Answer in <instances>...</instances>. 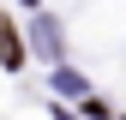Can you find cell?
<instances>
[{"instance_id": "obj_1", "label": "cell", "mask_w": 126, "mask_h": 120, "mask_svg": "<svg viewBox=\"0 0 126 120\" xmlns=\"http://www.w3.org/2000/svg\"><path fill=\"white\" fill-rule=\"evenodd\" d=\"M0 66H24V54H18V36H12V24L0 18Z\"/></svg>"}]
</instances>
